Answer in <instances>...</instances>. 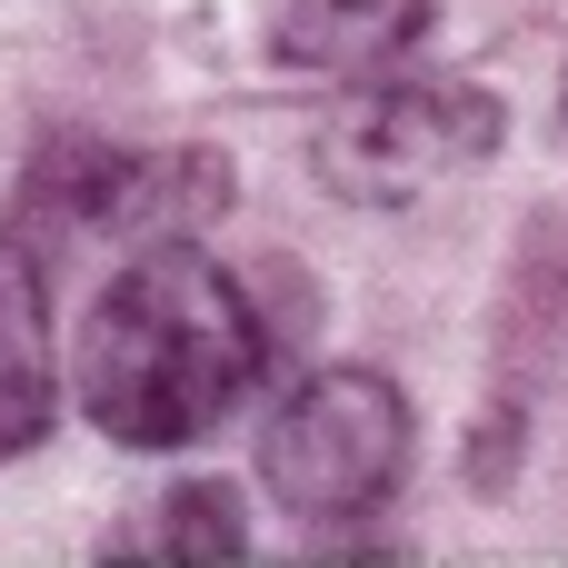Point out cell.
I'll use <instances>...</instances> for the list:
<instances>
[{
    "label": "cell",
    "mask_w": 568,
    "mask_h": 568,
    "mask_svg": "<svg viewBox=\"0 0 568 568\" xmlns=\"http://www.w3.org/2000/svg\"><path fill=\"white\" fill-rule=\"evenodd\" d=\"M270 359H280V339H270L260 300L200 240H150L90 300L70 389H80L90 429H110L120 449H190L260 399Z\"/></svg>",
    "instance_id": "1"
},
{
    "label": "cell",
    "mask_w": 568,
    "mask_h": 568,
    "mask_svg": "<svg viewBox=\"0 0 568 568\" xmlns=\"http://www.w3.org/2000/svg\"><path fill=\"white\" fill-rule=\"evenodd\" d=\"M509 140V110L489 80L459 70H369L320 130H310V180L349 210H409L449 180H469Z\"/></svg>",
    "instance_id": "2"
},
{
    "label": "cell",
    "mask_w": 568,
    "mask_h": 568,
    "mask_svg": "<svg viewBox=\"0 0 568 568\" xmlns=\"http://www.w3.org/2000/svg\"><path fill=\"white\" fill-rule=\"evenodd\" d=\"M399 469H409V399L379 369H320L260 429V489L310 529L369 519L399 489Z\"/></svg>",
    "instance_id": "3"
},
{
    "label": "cell",
    "mask_w": 568,
    "mask_h": 568,
    "mask_svg": "<svg viewBox=\"0 0 568 568\" xmlns=\"http://www.w3.org/2000/svg\"><path fill=\"white\" fill-rule=\"evenodd\" d=\"M30 210H60L70 230H110L130 250L150 240H200L220 210H230V160L220 150H50L40 180H30Z\"/></svg>",
    "instance_id": "4"
},
{
    "label": "cell",
    "mask_w": 568,
    "mask_h": 568,
    "mask_svg": "<svg viewBox=\"0 0 568 568\" xmlns=\"http://www.w3.org/2000/svg\"><path fill=\"white\" fill-rule=\"evenodd\" d=\"M439 0H270L260 30L290 70H329V80H369V70H399L419 40H429Z\"/></svg>",
    "instance_id": "5"
},
{
    "label": "cell",
    "mask_w": 568,
    "mask_h": 568,
    "mask_svg": "<svg viewBox=\"0 0 568 568\" xmlns=\"http://www.w3.org/2000/svg\"><path fill=\"white\" fill-rule=\"evenodd\" d=\"M60 409V359H50V290H40V250L20 230H0V459L40 449Z\"/></svg>",
    "instance_id": "6"
},
{
    "label": "cell",
    "mask_w": 568,
    "mask_h": 568,
    "mask_svg": "<svg viewBox=\"0 0 568 568\" xmlns=\"http://www.w3.org/2000/svg\"><path fill=\"white\" fill-rule=\"evenodd\" d=\"M110 559H160V568H240L250 559V509L230 479H180L140 499V519L110 539Z\"/></svg>",
    "instance_id": "7"
}]
</instances>
